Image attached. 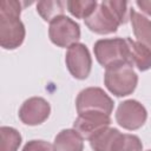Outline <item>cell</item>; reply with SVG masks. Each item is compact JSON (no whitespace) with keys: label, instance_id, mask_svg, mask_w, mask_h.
I'll return each instance as SVG.
<instances>
[{"label":"cell","instance_id":"17","mask_svg":"<svg viewBox=\"0 0 151 151\" xmlns=\"http://www.w3.org/2000/svg\"><path fill=\"white\" fill-rule=\"evenodd\" d=\"M66 6L72 15L80 19H87L96 9H97V2L96 1H67Z\"/></svg>","mask_w":151,"mask_h":151},{"label":"cell","instance_id":"21","mask_svg":"<svg viewBox=\"0 0 151 151\" xmlns=\"http://www.w3.org/2000/svg\"><path fill=\"white\" fill-rule=\"evenodd\" d=\"M149 151H151V150H149Z\"/></svg>","mask_w":151,"mask_h":151},{"label":"cell","instance_id":"9","mask_svg":"<svg viewBox=\"0 0 151 151\" xmlns=\"http://www.w3.org/2000/svg\"><path fill=\"white\" fill-rule=\"evenodd\" d=\"M116 119L120 126L127 130H136L143 126L146 120V110L137 100H125L119 104Z\"/></svg>","mask_w":151,"mask_h":151},{"label":"cell","instance_id":"4","mask_svg":"<svg viewBox=\"0 0 151 151\" xmlns=\"http://www.w3.org/2000/svg\"><path fill=\"white\" fill-rule=\"evenodd\" d=\"M94 54L100 65L105 68L130 61V53L126 39H103L98 40L94 45Z\"/></svg>","mask_w":151,"mask_h":151},{"label":"cell","instance_id":"20","mask_svg":"<svg viewBox=\"0 0 151 151\" xmlns=\"http://www.w3.org/2000/svg\"><path fill=\"white\" fill-rule=\"evenodd\" d=\"M137 5L139 8H142L145 13H147L149 15H151V1L147 0H139L137 1Z\"/></svg>","mask_w":151,"mask_h":151},{"label":"cell","instance_id":"7","mask_svg":"<svg viewBox=\"0 0 151 151\" xmlns=\"http://www.w3.org/2000/svg\"><path fill=\"white\" fill-rule=\"evenodd\" d=\"M111 123L110 114L101 111H85L79 113L74 120V130L86 139H90L93 134L104 127H107Z\"/></svg>","mask_w":151,"mask_h":151},{"label":"cell","instance_id":"2","mask_svg":"<svg viewBox=\"0 0 151 151\" xmlns=\"http://www.w3.org/2000/svg\"><path fill=\"white\" fill-rule=\"evenodd\" d=\"M126 12L125 1H103L97 9L85 19V24L92 32L99 34L113 33L120 24L126 22Z\"/></svg>","mask_w":151,"mask_h":151},{"label":"cell","instance_id":"10","mask_svg":"<svg viewBox=\"0 0 151 151\" xmlns=\"http://www.w3.org/2000/svg\"><path fill=\"white\" fill-rule=\"evenodd\" d=\"M50 111V104L45 99L40 97H32L21 105L19 117L21 122L27 125H38L48 118Z\"/></svg>","mask_w":151,"mask_h":151},{"label":"cell","instance_id":"12","mask_svg":"<svg viewBox=\"0 0 151 151\" xmlns=\"http://www.w3.org/2000/svg\"><path fill=\"white\" fill-rule=\"evenodd\" d=\"M126 41L129 46L131 65H136L140 71L149 70L151 67V50L138 41H133L130 38H126Z\"/></svg>","mask_w":151,"mask_h":151},{"label":"cell","instance_id":"13","mask_svg":"<svg viewBox=\"0 0 151 151\" xmlns=\"http://www.w3.org/2000/svg\"><path fill=\"white\" fill-rule=\"evenodd\" d=\"M130 19L138 42L151 50V21L136 11H130Z\"/></svg>","mask_w":151,"mask_h":151},{"label":"cell","instance_id":"16","mask_svg":"<svg viewBox=\"0 0 151 151\" xmlns=\"http://www.w3.org/2000/svg\"><path fill=\"white\" fill-rule=\"evenodd\" d=\"M0 151H17L21 143L20 133L13 127L2 126L0 129Z\"/></svg>","mask_w":151,"mask_h":151},{"label":"cell","instance_id":"1","mask_svg":"<svg viewBox=\"0 0 151 151\" xmlns=\"http://www.w3.org/2000/svg\"><path fill=\"white\" fill-rule=\"evenodd\" d=\"M19 1H0V44L6 50L19 47L25 38V27L20 21Z\"/></svg>","mask_w":151,"mask_h":151},{"label":"cell","instance_id":"6","mask_svg":"<svg viewBox=\"0 0 151 151\" xmlns=\"http://www.w3.org/2000/svg\"><path fill=\"white\" fill-rule=\"evenodd\" d=\"M78 113L85 111H101L107 114L112 112V99L99 87H88L83 90L76 100Z\"/></svg>","mask_w":151,"mask_h":151},{"label":"cell","instance_id":"11","mask_svg":"<svg viewBox=\"0 0 151 151\" xmlns=\"http://www.w3.org/2000/svg\"><path fill=\"white\" fill-rule=\"evenodd\" d=\"M83 137L76 130L71 129L60 131L53 144L54 151H83Z\"/></svg>","mask_w":151,"mask_h":151},{"label":"cell","instance_id":"5","mask_svg":"<svg viewBox=\"0 0 151 151\" xmlns=\"http://www.w3.org/2000/svg\"><path fill=\"white\" fill-rule=\"evenodd\" d=\"M50 38L53 44L60 47H70L80 38L79 25L68 17L61 15L50 24Z\"/></svg>","mask_w":151,"mask_h":151},{"label":"cell","instance_id":"3","mask_svg":"<svg viewBox=\"0 0 151 151\" xmlns=\"http://www.w3.org/2000/svg\"><path fill=\"white\" fill-rule=\"evenodd\" d=\"M137 74L131 64L123 63L110 66L105 72V85L117 97L132 93L137 86Z\"/></svg>","mask_w":151,"mask_h":151},{"label":"cell","instance_id":"19","mask_svg":"<svg viewBox=\"0 0 151 151\" xmlns=\"http://www.w3.org/2000/svg\"><path fill=\"white\" fill-rule=\"evenodd\" d=\"M22 151H54V149L45 140H31L24 146Z\"/></svg>","mask_w":151,"mask_h":151},{"label":"cell","instance_id":"15","mask_svg":"<svg viewBox=\"0 0 151 151\" xmlns=\"http://www.w3.org/2000/svg\"><path fill=\"white\" fill-rule=\"evenodd\" d=\"M65 4L63 1H39L37 4V11L46 21H53L55 18L61 17L64 13Z\"/></svg>","mask_w":151,"mask_h":151},{"label":"cell","instance_id":"14","mask_svg":"<svg viewBox=\"0 0 151 151\" xmlns=\"http://www.w3.org/2000/svg\"><path fill=\"white\" fill-rule=\"evenodd\" d=\"M120 132L117 129L104 127L90 138V144L94 151H111Z\"/></svg>","mask_w":151,"mask_h":151},{"label":"cell","instance_id":"8","mask_svg":"<svg viewBox=\"0 0 151 151\" xmlns=\"http://www.w3.org/2000/svg\"><path fill=\"white\" fill-rule=\"evenodd\" d=\"M66 65L71 74L77 79H85L91 71V55L83 44H73L66 53Z\"/></svg>","mask_w":151,"mask_h":151},{"label":"cell","instance_id":"18","mask_svg":"<svg viewBox=\"0 0 151 151\" xmlns=\"http://www.w3.org/2000/svg\"><path fill=\"white\" fill-rule=\"evenodd\" d=\"M143 145L137 136L119 134L116 139L111 151H142Z\"/></svg>","mask_w":151,"mask_h":151}]
</instances>
